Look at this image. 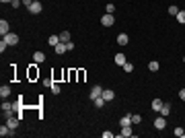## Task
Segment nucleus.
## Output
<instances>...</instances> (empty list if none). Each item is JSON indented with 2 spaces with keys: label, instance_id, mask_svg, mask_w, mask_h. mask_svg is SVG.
<instances>
[{
  "label": "nucleus",
  "instance_id": "obj_33",
  "mask_svg": "<svg viewBox=\"0 0 185 138\" xmlns=\"http://www.w3.org/2000/svg\"><path fill=\"white\" fill-rule=\"evenodd\" d=\"M23 4H25V6H27V8H29V6L33 4V0H23Z\"/></svg>",
  "mask_w": 185,
  "mask_h": 138
},
{
  "label": "nucleus",
  "instance_id": "obj_1",
  "mask_svg": "<svg viewBox=\"0 0 185 138\" xmlns=\"http://www.w3.org/2000/svg\"><path fill=\"white\" fill-rule=\"evenodd\" d=\"M2 39H4L8 46H17V43H19V37H17L14 33H6L4 37H2Z\"/></svg>",
  "mask_w": 185,
  "mask_h": 138
},
{
  "label": "nucleus",
  "instance_id": "obj_26",
  "mask_svg": "<svg viewBox=\"0 0 185 138\" xmlns=\"http://www.w3.org/2000/svg\"><path fill=\"white\" fill-rule=\"evenodd\" d=\"M140 122H142V115H132V124H140Z\"/></svg>",
  "mask_w": 185,
  "mask_h": 138
},
{
  "label": "nucleus",
  "instance_id": "obj_15",
  "mask_svg": "<svg viewBox=\"0 0 185 138\" xmlns=\"http://www.w3.org/2000/svg\"><path fill=\"white\" fill-rule=\"evenodd\" d=\"M47 43H49V46L52 47H56L60 43V35H52V37H49V39H47Z\"/></svg>",
  "mask_w": 185,
  "mask_h": 138
},
{
  "label": "nucleus",
  "instance_id": "obj_17",
  "mask_svg": "<svg viewBox=\"0 0 185 138\" xmlns=\"http://www.w3.org/2000/svg\"><path fill=\"white\" fill-rule=\"evenodd\" d=\"M60 41H62V43H68L70 41V31H62V33H60Z\"/></svg>",
  "mask_w": 185,
  "mask_h": 138
},
{
  "label": "nucleus",
  "instance_id": "obj_5",
  "mask_svg": "<svg viewBox=\"0 0 185 138\" xmlns=\"http://www.w3.org/2000/svg\"><path fill=\"white\" fill-rule=\"evenodd\" d=\"M165 126H167V120H165V115H158V117L154 120V128H156V130H162Z\"/></svg>",
  "mask_w": 185,
  "mask_h": 138
},
{
  "label": "nucleus",
  "instance_id": "obj_24",
  "mask_svg": "<svg viewBox=\"0 0 185 138\" xmlns=\"http://www.w3.org/2000/svg\"><path fill=\"white\" fill-rule=\"evenodd\" d=\"M177 21H179V23H185V11L177 12Z\"/></svg>",
  "mask_w": 185,
  "mask_h": 138
},
{
  "label": "nucleus",
  "instance_id": "obj_29",
  "mask_svg": "<svg viewBox=\"0 0 185 138\" xmlns=\"http://www.w3.org/2000/svg\"><path fill=\"white\" fill-rule=\"evenodd\" d=\"M52 93H54V95H58V93H60V87H58V85H54V82H52Z\"/></svg>",
  "mask_w": 185,
  "mask_h": 138
},
{
  "label": "nucleus",
  "instance_id": "obj_27",
  "mask_svg": "<svg viewBox=\"0 0 185 138\" xmlns=\"http://www.w3.org/2000/svg\"><path fill=\"white\" fill-rule=\"evenodd\" d=\"M124 70H126V72H132V70H134V64L126 62V64H124Z\"/></svg>",
  "mask_w": 185,
  "mask_h": 138
},
{
  "label": "nucleus",
  "instance_id": "obj_19",
  "mask_svg": "<svg viewBox=\"0 0 185 138\" xmlns=\"http://www.w3.org/2000/svg\"><path fill=\"white\" fill-rule=\"evenodd\" d=\"M161 68V64H158V62H156V60H152L150 64H148V70H150V72H156V70Z\"/></svg>",
  "mask_w": 185,
  "mask_h": 138
},
{
  "label": "nucleus",
  "instance_id": "obj_6",
  "mask_svg": "<svg viewBox=\"0 0 185 138\" xmlns=\"http://www.w3.org/2000/svg\"><path fill=\"white\" fill-rule=\"evenodd\" d=\"M119 136H126V138L134 136V130H132V126H121V132H119Z\"/></svg>",
  "mask_w": 185,
  "mask_h": 138
},
{
  "label": "nucleus",
  "instance_id": "obj_36",
  "mask_svg": "<svg viewBox=\"0 0 185 138\" xmlns=\"http://www.w3.org/2000/svg\"><path fill=\"white\" fill-rule=\"evenodd\" d=\"M33 2H35V0H33Z\"/></svg>",
  "mask_w": 185,
  "mask_h": 138
},
{
  "label": "nucleus",
  "instance_id": "obj_34",
  "mask_svg": "<svg viewBox=\"0 0 185 138\" xmlns=\"http://www.w3.org/2000/svg\"><path fill=\"white\" fill-rule=\"evenodd\" d=\"M0 2H12V0H0Z\"/></svg>",
  "mask_w": 185,
  "mask_h": 138
},
{
  "label": "nucleus",
  "instance_id": "obj_32",
  "mask_svg": "<svg viewBox=\"0 0 185 138\" xmlns=\"http://www.w3.org/2000/svg\"><path fill=\"white\" fill-rule=\"evenodd\" d=\"M179 99H183V101H185V89H181V91H179Z\"/></svg>",
  "mask_w": 185,
  "mask_h": 138
},
{
  "label": "nucleus",
  "instance_id": "obj_20",
  "mask_svg": "<svg viewBox=\"0 0 185 138\" xmlns=\"http://www.w3.org/2000/svg\"><path fill=\"white\" fill-rule=\"evenodd\" d=\"M169 111H171V105H169V103H162V107H161V115H165V117H167V115H169Z\"/></svg>",
  "mask_w": 185,
  "mask_h": 138
},
{
  "label": "nucleus",
  "instance_id": "obj_12",
  "mask_svg": "<svg viewBox=\"0 0 185 138\" xmlns=\"http://www.w3.org/2000/svg\"><path fill=\"white\" fill-rule=\"evenodd\" d=\"M126 62H127V60H126V56H124V54L119 52V54H117V56H115V64H117V66H124Z\"/></svg>",
  "mask_w": 185,
  "mask_h": 138
},
{
  "label": "nucleus",
  "instance_id": "obj_18",
  "mask_svg": "<svg viewBox=\"0 0 185 138\" xmlns=\"http://www.w3.org/2000/svg\"><path fill=\"white\" fill-rule=\"evenodd\" d=\"M54 50H56V54H64V52H68V47H66V43H62V41H60L58 46L54 47Z\"/></svg>",
  "mask_w": 185,
  "mask_h": 138
},
{
  "label": "nucleus",
  "instance_id": "obj_13",
  "mask_svg": "<svg viewBox=\"0 0 185 138\" xmlns=\"http://www.w3.org/2000/svg\"><path fill=\"white\" fill-rule=\"evenodd\" d=\"M119 126H132V115H124L119 120Z\"/></svg>",
  "mask_w": 185,
  "mask_h": 138
},
{
  "label": "nucleus",
  "instance_id": "obj_3",
  "mask_svg": "<svg viewBox=\"0 0 185 138\" xmlns=\"http://www.w3.org/2000/svg\"><path fill=\"white\" fill-rule=\"evenodd\" d=\"M99 97H103V89H101L99 85H95V87L91 89V99L95 101V99H99Z\"/></svg>",
  "mask_w": 185,
  "mask_h": 138
},
{
  "label": "nucleus",
  "instance_id": "obj_22",
  "mask_svg": "<svg viewBox=\"0 0 185 138\" xmlns=\"http://www.w3.org/2000/svg\"><path fill=\"white\" fill-rule=\"evenodd\" d=\"M92 103H95V107H103V105L107 103V101H105L103 97H99V99H95V101H92Z\"/></svg>",
  "mask_w": 185,
  "mask_h": 138
},
{
  "label": "nucleus",
  "instance_id": "obj_11",
  "mask_svg": "<svg viewBox=\"0 0 185 138\" xmlns=\"http://www.w3.org/2000/svg\"><path fill=\"white\" fill-rule=\"evenodd\" d=\"M11 134H12V130L6 126V124H2V126H0V136H11Z\"/></svg>",
  "mask_w": 185,
  "mask_h": 138
},
{
  "label": "nucleus",
  "instance_id": "obj_7",
  "mask_svg": "<svg viewBox=\"0 0 185 138\" xmlns=\"http://www.w3.org/2000/svg\"><path fill=\"white\" fill-rule=\"evenodd\" d=\"M33 60H35V64H41V62H45V54L43 52H35Z\"/></svg>",
  "mask_w": 185,
  "mask_h": 138
},
{
  "label": "nucleus",
  "instance_id": "obj_21",
  "mask_svg": "<svg viewBox=\"0 0 185 138\" xmlns=\"http://www.w3.org/2000/svg\"><path fill=\"white\" fill-rule=\"evenodd\" d=\"M0 109H2V111L6 114V111H11V109H12V103H8V101H2V105H0Z\"/></svg>",
  "mask_w": 185,
  "mask_h": 138
},
{
  "label": "nucleus",
  "instance_id": "obj_8",
  "mask_svg": "<svg viewBox=\"0 0 185 138\" xmlns=\"http://www.w3.org/2000/svg\"><path fill=\"white\" fill-rule=\"evenodd\" d=\"M103 99L107 101V103H109V101H113V99H115V93L111 91V89H107V91H103Z\"/></svg>",
  "mask_w": 185,
  "mask_h": 138
},
{
  "label": "nucleus",
  "instance_id": "obj_23",
  "mask_svg": "<svg viewBox=\"0 0 185 138\" xmlns=\"http://www.w3.org/2000/svg\"><path fill=\"white\" fill-rule=\"evenodd\" d=\"M175 136L183 138V136H185V128H175Z\"/></svg>",
  "mask_w": 185,
  "mask_h": 138
},
{
  "label": "nucleus",
  "instance_id": "obj_30",
  "mask_svg": "<svg viewBox=\"0 0 185 138\" xmlns=\"http://www.w3.org/2000/svg\"><path fill=\"white\" fill-rule=\"evenodd\" d=\"M6 47H8V43H6V41H4V39H2V41H0V52H4V50H6Z\"/></svg>",
  "mask_w": 185,
  "mask_h": 138
},
{
  "label": "nucleus",
  "instance_id": "obj_10",
  "mask_svg": "<svg viewBox=\"0 0 185 138\" xmlns=\"http://www.w3.org/2000/svg\"><path fill=\"white\" fill-rule=\"evenodd\" d=\"M8 95H11V87H8V85H4V87H0V97H2V99H6Z\"/></svg>",
  "mask_w": 185,
  "mask_h": 138
},
{
  "label": "nucleus",
  "instance_id": "obj_25",
  "mask_svg": "<svg viewBox=\"0 0 185 138\" xmlns=\"http://www.w3.org/2000/svg\"><path fill=\"white\" fill-rule=\"evenodd\" d=\"M21 4H23V0H12V2H11L12 8H21Z\"/></svg>",
  "mask_w": 185,
  "mask_h": 138
},
{
  "label": "nucleus",
  "instance_id": "obj_31",
  "mask_svg": "<svg viewBox=\"0 0 185 138\" xmlns=\"http://www.w3.org/2000/svg\"><path fill=\"white\" fill-rule=\"evenodd\" d=\"M113 11H115V6H113V4H107V12H109V14H113Z\"/></svg>",
  "mask_w": 185,
  "mask_h": 138
},
{
  "label": "nucleus",
  "instance_id": "obj_35",
  "mask_svg": "<svg viewBox=\"0 0 185 138\" xmlns=\"http://www.w3.org/2000/svg\"><path fill=\"white\" fill-rule=\"evenodd\" d=\"M183 62H185V56H183Z\"/></svg>",
  "mask_w": 185,
  "mask_h": 138
},
{
  "label": "nucleus",
  "instance_id": "obj_28",
  "mask_svg": "<svg viewBox=\"0 0 185 138\" xmlns=\"http://www.w3.org/2000/svg\"><path fill=\"white\" fill-rule=\"evenodd\" d=\"M177 12H179L177 6H169V14H175V17H177Z\"/></svg>",
  "mask_w": 185,
  "mask_h": 138
},
{
  "label": "nucleus",
  "instance_id": "obj_2",
  "mask_svg": "<svg viewBox=\"0 0 185 138\" xmlns=\"http://www.w3.org/2000/svg\"><path fill=\"white\" fill-rule=\"evenodd\" d=\"M115 23V19H113V14H109V12H107V14H105V17H101V25H103V27H111V25Z\"/></svg>",
  "mask_w": 185,
  "mask_h": 138
},
{
  "label": "nucleus",
  "instance_id": "obj_9",
  "mask_svg": "<svg viewBox=\"0 0 185 138\" xmlns=\"http://www.w3.org/2000/svg\"><path fill=\"white\" fill-rule=\"evenodd\" d=\"M127 41H130V37H127L126 33H119V35H117V43H119V46H127Z\"/></svg>",
  "mask_w": 185,
  "mask_h": 138
},
{
  "label": "nucleus",
  "instance_id": "obj_14",
  "mask_svg": "<svg viewBox=\"0 0 185 138\" xmlns=\"http://www.w3.org/2000/svg\"><path fill=\"white\" fill-rule=\"evenodd\" d=\"M0 33H2V37H4V35L8 33V23H6V21H4V19H2V21H0Z\"/></svg>",
  "mask_w": 185,
  "mask_h": 138
},
{
  "label": "nucleus",
  "instance_id": "obj_4",
  "mask_svg": "<svg viewBox=\"0 0 185 138\" xmlns=\"http://www.w3.org/2000/svg\"><path fill=\"white\" fill-rule=\"evenodd\" d=\"M41 11H43V6H41V2H39V0H35L33 4L29 6V12H31V14H39Z\"/></svg>",
  "mask_w": 185,
  "mask_h": 138
},
{
  "label": "nucleus",
  "instance_id": "obj_16",
  "mask_svg": "<svg viewBox=\"0 0 185 138\" xmlns=\"http://www.w3.org/2000/svg\"><path fill=\"white\" fill-rule=\"evenodd\" d=\"M161 107H162L161 99H152V111H161Z\"/></svg>",
  "mask_w": 185,
  "mask_h": 138
}]
</instances>
